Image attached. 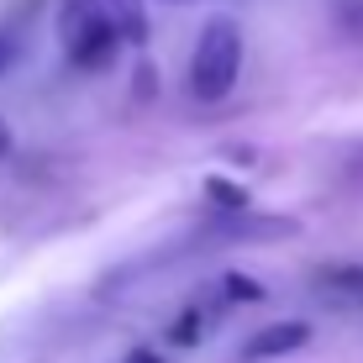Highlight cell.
<instances>
[{"label": "cell", "mask_w": 363, "mask_h": 363, "mask_svg": "<svg viewBox=\"0 0 363 363\" xmlns=\"http://www.w3.org/2000/svg\"><path fill=\"white\" fill-rule=\"evenodd\" d=\"M242 74V27L232 16H211L200 27V43L190 53V95L195 100H227Z\"/></svg>", "instance_id": "obj_1"}, {"label": "cell", "mask_w": 363, "mask_h": 363, "mask_svg": "<svg viewBox=\"0 0 363 363\" xmlns=\"http://www.w3.org/2000/svg\"><path fill=\"white\" fill-rule=\"evenodd\" d=\"M58 37H64V53L74 69H106L121 43L106 0H64L58 6Z\"/></svg>", "instance_id": "obj_2"}, {"label": "cell", "mask_w": 363, "mask_h": 363, "mask_svg": "<svg viewBox=\"0 0 363 363\" xmlns=\"http://www.w3.org/2000/svg\"><path fill=\"white\" fill-rule=\"evenodd\" d=\"M306 342H311V327H306V321H274V327H258V332L242 342V358H247V363L284 358V353H300Z\"/></svg>", "instance_id": "obj_3"}, {"label": "cell", "mask_w": 363, "mask_h": 363, "mask_svg": "<svg viewBox=\"0 0 363 363\" xmlns=\"http://www.w3.org/2000/svg\"><path fill=\"white\" fill-rule=\"evenodd\" d=\"M106 11H111V21H116L121 43H132V48L147 43V6L143 0H106Z\"/></svg>", "instance_id": "obj_4"}, {"label": "cell", "mask_w": 363, "mask_h": 363, "mask_svg": "<svg viewBox=\"0 0 363 363\" xmlns=\"http://www.w3.org/2000/svg\"><path fill=\"white\" fill-rule=\"evenodd\" d=\"M211 321H216V306H200V300H195V306H184V316L169 327V342H174V347L206 342V337H211Z\"/></svg>", "instance_id": "obj_5"}, {"label": "cell", "mask_w": 363, "mask_h": 363, "mask_svg": "<svg viewBox=\"0 0 363 363\" xmlns=\"http://www.w3.org/2000/svg\"><path fill=\"white\" fill-rule=\"evenodd\" d=\"M316 284L342 295V300H363V264H332V269L316 274Z\"/></svg>", "instance_id": "obj_6"}, {"label": "cell", "mask_w": 363, "mask_h": 363, "mask_svg": "<svg viewBox=\"0 0 363 363\" xmlns=\"http://www.w3.org/2000/svg\"><path fill=\"white\" fill-rule=\"evenodd\" d=\"M206 195L216 200V211H227V216H247V211H253V200H247V190H242V184L216 179V174L206 179Z\"/></svg>", "instance_id": "obj_7"}, {"label": "cell", "mask_w": 363, "mask_h": 363, "mask_svg": "<svg viewBox=\"0 0 363 363\" xmlns=\"http://www.w3.org/2000/svg\"><path fill=\"white\" fill-rule=\"evenodd\" d=\"M221 300H264V284L253 274H227L221 279Z\"/></svg>", "instance_id": "obj_8"}, {"label": "cell", "mask_w": 363, "mask_h": 363, "mask_svg": "<svg viewBox=\"0 0 363 363\" xmlns=\"http://www.w3.org/2000/svg\"><path fill=\"white\" fill-rule=\"evenodd\" d=\"M11 64H16V43H11V37H0V74H6Z\"/></svg>", "instance_id": "obj_9"}, {"label": "cell", "mask_w": 363, "mask_h": 363, "mask_svg": "<svg viewBox=\"0 0 363 363\" xmlns=\"http://www.w3.org/2000/svg\"><path fill=\"white\" fill-rule=\"evenodd\" d=\"M127 363H164V358H158L153 347H132V353H127Z\"/></svg>", "instance_id": "obj_10"}, {"label": "cell", "mask_w": 363, "mask_h": 363, "mask_svg": "<svg viewBox=\"0 0 363 363\" xmlns=\"http://www.w3.org/2000/svg\"><path fill=\"white\" fill-rule=\"evenodd\" d=\"M6 153H11V127L0 121V158H6Z\"/></svg>", "instance_id": "obj_11"}]
</instances>
